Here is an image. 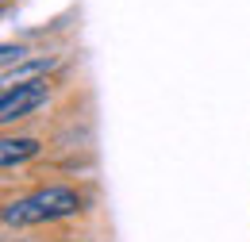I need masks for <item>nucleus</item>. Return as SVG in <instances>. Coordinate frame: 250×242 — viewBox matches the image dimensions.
I'll return each mask as SVG.
<instances>
[{
	"label": "nucleus",
	"instance_id": "5",
	"mask_svg": "<svg viewBox=\"0 0 250 242\" xmlns=\"http://www.w3.org/2000/svg\"><path fill=\"white\" fill-rule=\"evenodd\" d=\"M23 58H27L23 46H4V50H0V65H4V69H12V61H23Z\"/></svg>",
	"mask_w": 250,
	"mask_h": 242
},
{
	"label": "nucleus",
	"instance_id": "3",
	"mask_svg": "<svg viewBox=\"0 0 250 242\" xmlns=\"http://www.w3.org/2000/svg\"><path fill=\"white\" fill-rule=\"evenodd\" d=\"M35 154H39V142H35V139H4V142H0V165L12 169V165L27 161Z\"/></svg>",
	"mask_w": 250,
	"mask_h": 242
},
{
	"label": "nucleus",
	"instance_id": "1",
	"mask_svg": "<svg viewBox=\"0 0 250 242\" xmlns=\"http://www.w3.org/2000/svg\"><path fill=\"white\" fill-rule=\"evenodd\" d=\"M81 208L77 192H69L62 184H50V188H39L23 200H12L4 208V223L8 227H35V223H50V219H62V215H73Z\"/></svg>",
	"mask_w": 250,
	"mask_h": 242
},
{
	"label": "nucleus",
	"instance_id": "4",
	"mask_svg": "<svg viewBox=\"0 0 250 242\" xmlns=\"http://www.w3.org/2000/svg\"><path fill=\"white\" fill-rule=\"evenodd\" d=\"M54 61L50 58H35L31 65H23V69H4V92L8 89H20V85H31V81H39V73H46Z\"/></svg>",
	"mask_w": 250,
	"mask_h": 242
},
{
	"label": "nucleus",
	"instance_id": "2",
	"mask_svg": "<svg viewBox=\"0 0 250 242\" xmlns=\"http://www.w3.org/2000/svg\"><path fill=\"white\" fill-rule=\"evenodd\" d=\"M39 104H46V81H31V85H20V89H8L0 96V123L23 120Z\"/></svg>",
	"mask_w": 250,
	"mask_h": 242
}]
</instances>
